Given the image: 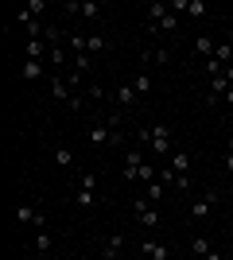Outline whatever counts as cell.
Listing matches in <instances>:
<instances>
[{
  "label": "cell",
  "instance_id": "obj_33",
  "mask_svg": "<svg viewBox=\"0 0 233 260\" xmlns=\"http://www.w3.org/2000/svg\"><path fill=\"white\" fill-rule=\"evenodd\" d=\"M136 144H152V128H136Z\"/></svg>",
  "mask_w": 233,
  "mask_h": 260
},
{
  "label": "cell",
  "instance_id": "obj_26",
  "mask_svg": "<svg viewBox=\"0 0 233 260\" xmlns=\"http://www.w3.org/2000/svg\"><path fill=\"white\" fill-rule=\"evenodd\" d=\"M190 252H194V256H206V252H210V241H206V237H194V241H190Z\"/></svg>",
  "mask_w": 233,
  "mask_h": 260
},
{
  "label": "cell",
  "instance_id": "obj_35",
  "mask_svg": "<svg viewBox=\"0 0 233 260\" xmlns=\"http://www.w3.org/2000/svg\"><path fill=\"white\" fill-rule=\"evenodd\" d=\"M225 171L233 175V152H225Z\"/></svg>",
  "mask_w": 233,
  "mask_h": 260
},
{
  "label": "cell",
  "instance_id": "obj_9",
  "mask_svg": "<svg viewBox=\"0 0 233 260\" xmlns=\"http://www.w3.org/2000/svg\"><path fill=\"white\" fill-rule=\"evenodd\" d=\"M70 16H86V20H101V8L93 4V0H86V4H66Z\"/></svg>",
  "mask_w": 233,
  "mask_h": 260
},
{
  "label": "cell",
  "instance_id": "obj_31",
  "mask_svg": "<svg viewBox=\"0 0 233 260\" xmlns=\"http://www.w3.org/2000/svg\"><path fill=\"white\" fill-rule=\"evenodd\" d=\"M101 93H105V89H101V82H93V86L86 89V98H89V101H101Z\"/></svg>",
  "mask_w": 233,
  "mask_h": 260
},
{
  "label": "cell",
  "instance_id": "obj_6",
  "mask_svg": "<svg viewBox=\"0 0 233 260\" xmlns=\"http://www.w3.org/2000/svg\"><path fill=\"white\" fill-rule=\"evenodd\" d=\"M140 167H144V152H140V148H128V152H124V179H128V183H132V179H140Z\"/></svg>",
  "mask_w": 233,
  "mask_h": 260
},
{
  "label": "cell",
  "instance_id": "obj_24",
  "mask_svg": "<svg viewBox=\"0 0 233 260\" xmlns=\"http://www.w3.org/2000/svg\"><path fill=\"white\" fill-rule=\"evenodd\" d=\"M187 16H194V20H202V16H210V8H206L202 0H190V4H187Z\"/></svg>",
  "mask_w": 233,
  "mask_h": 260
},
{
  "label": "cell",
  "instance_id": "obj_3",
  "mask_svg": "<svg viewBox=\"0 0 233 260\" xmlns=\"http://www.w3.org/2000/svg\"><path fill=\"white\" fill-rule=\"evenodd\" d=\"M218 190H206L202 198H194V206H190V221H206V217L214 214V206H218Z\"/></svg>",
  "mask_w": 233,
  "mask_h": 260
},
{
  "label": "cell",
  "instance_id": "obj_14",
  "mask_svg": "<svg viewBox=\"0 0 233 260\" xmlns=\"http://www.w3.org/2000/svg\"><path fill=\"white\" fill-rule=\"evenodd\" d=\"M55 163L58 167H74V148H70V144H55Z\"/></svg>",
  "mask_w": 233,
  "mask_h": 260
},
{
  "label": "cell",
  "instance_id": "obj_32",
  "mask_svg": "<svg viewBox=\"0 0 233 260\" xmlns=\"http://www.w3.org/2000/svg\"><path fill=\"white\" fill-rule=\"evenodd\" d=\"M27 12H31V16H39V12H47V4H43V0H27Z\"/></svg>",
  "mask_w": 233,
  "mask_h": 260
},
{
  "label": "cell",
  "instance_id": "obj_13",
  "mask_svg": "<svg viewBox=\"0 0 233 260\" xmlns=\"http://www.w3.org/2000/svg\"><path fill=\"white\" fill-rule=\"evenodd\" d=\"M74 206L78 210H93V206H97V194L86 190V186H78V190H74Z\"/></svg>",
  "mask_w": 233,
  "mask_h": 260
},
{
  "label": "cell",
  "instance_id": "obj_18",
  "mask_svg": "<svg viewBox=\"0 0 233 260\" xmlns=\"http://www.w3.org/2000/svg\"><path fill=\"white\" fill-rule=\"evenodd\" d=\"M132 89L140 93V98H148V93H152V74H136L132 78Z\"/></svg>",
  "mask_w": 233,
  "mask_h": 260
},
{
  "label": "cell",
  "instance_id": "obj_22",
  "mask_svg": "<svg viewBox=\"0 0 233 260\" xmlns=\"http://www.w3.org/2000/svg\"><path fill=\"white\" fill-rule=\"evenodd\" d=\"M74 70L78 74H89L93 70V54H74Z\"/></svg>",
  "mask_w": 233,
  "mask_h": 260
},
{
  "label": "cell",
  "instance_id": "obj_30",
  "mask_svg": "<svg viewBox=\"0 0 233 260\" xmlns=\"http://www.w3.org/2000/svg\"><path fill=\"white\" fill-rule=\"evenodd\" d=\"M78 186H86V190H93V186H97V171H86L82 179H78Z\"/></svg>",
  "mask_w": 233,
  "mask_h": 260
},
{
  "label": "cell",
  "instance_id": "obj_21",
  "mask_svg": "<svg viewBox=\"0 0 233 260\" xmlns=\"http://www.w3.org/2000/svg\"><path fill=\"white\" fill-rule=\"evenodd\" d=\"M214 58H218V62H222V66H233V47H229V43H218V51H214Z\"/></svg>",
  "mask_w": 233,
  "mask_h": 260
},
{
  "label": "cell",
  "instance_id": "obj_39",
  "mask_svg": "<svg viewBox=\"0 0 233 260\" xmlns=\"http://www.w3.org/2000/svg\"><path fill=\"white\" fill-rule=\"evenodd\" d=\"M225 152H233V136H225Z\"/></svg>",
  "mask_w": 233,
  "mask_h": 260
},
{
  "label": "cell",
  "instance_id": "obj_4",
  "mask_svg": "<svg viewBox=\"0 0 233 260\" xmlns=\"http://www.w3.org/2000/svg\"><path fill=\"white\" fill-rule=\"evenodd\" d=\"M16 221H20V225L47 229V214H43V210H35L31 202H20V206H16Z\"/></svg>",
  "mask_w": 233,
  "mask_h": 260
},
{
  "label": "cell",
  "instance_id": "obj_38",
  "mask_svg": "<svg viewBox=\"0 0 233 260\" xmlns=\"http://www.w3.org/2000/svg\"><path fill=\"white\" fill-rule=\"evenodd\" d=\"M225 105H233V86H229V89H225Z\"/></svg>",
  "mask_w": 233,
  "mask_h": 260
},
{
  "label": "cell",
  "instance_id": "obj_34",
  "mask_svg": "<svg viewBox=\"0 0 233 260\" xmlns=\"http://www.w3.org/2000/svg\"><path fill=\"white\" fill-rule=\"evenodd\" d=\"M62 78L70 82V89H78V86H82V74H78V70H70V74H62Z\"/></svg>",
  "mask_w": 233,
  "mask_h": 260
},
{
  "label": "cell",
  "instance_id": "obj_16",
  "mask_svg": "<svg viewBox=\"0 0 233 260\" xmlns=\"http://www.w3.org/2000/svg\"><path fill=\"white\" fill-rule=\"evenodd\" d=\"M136 101H140V93H136L132 86H121V89H117V105H121V109L136 105Z\"/></svg>",
  "mask_w": 233,
  "mask_h": 260
},
{
  "label": "cell",
  "instance_id": "obj_29",
  "mask_svg": "<svg viewBox=\"0 0 233 260\" xmlns=\"http://www.w3.org/2000/svg\"><path fill=\"white\" fill-rule=\"evenodd\" d=\"M155 179H159V183H163V186H167V183L175 186V179H179V175L171 171V167H159V175H155Z\"/></svg>",
  "mask_w": 233,
  "mask_h": 260
},
{
  "label": "cell",
  "instance_id": "obj_25",
  "mask_svg": "<svg viewBox=\"0 0 233 260\" xmlns=\"http://www.w3.org/2000/svg\"><path fill=\"white\" fill-rule=\"evenodd\" d=\"M148 58H155V62H171V51H167V47H148Z\"/></svg>",
  "mask_w": 233,
  "mask_h": 260
},
{
  "label": "cell",
  "instance_id": "obj_10",
  "mask_svg": "<svg viewBox=\"0 0 233 260\" xmlns=\"http://www.w3.org/2000/svg\"><path fill=\"white\" fill-rule=\"evenodd\" d=\"M167 167H171L175 175H187V171H190V155L183 152V148H179V152H171V155H167Z\"/></svg>",
  "mask_w": 233,
  "mask_h": 260
},
{
  "label": "cell",
  "instance_id": "obj_5",
  "mask_svg": "<svg viewBox=\"0 0 233 260\" xmlns=\"http://www.w3.org/2000/svg\"><path fill=\"white\" fill-rule=\"evenodd\" d=\"M155 155H171V128L167 124H152V144H148Z\"/></svg>",
  "mask_w": 233,
  "mask_h": 260
},
{
  "label": "cell",
  "instance_id": "obj_23",
  "mask_svg": "<svg viewBox=\"0 0 233 260\" xmlns=\"http://www.w3.org/2000/svg\"><path fill=\"white\" fill-rule=\"evenodd\" d=\"M51 245H55V241H51V233H47V229H39V237H35V249H39V256H47V252H51Z\"/></svg>",
  "mask_w": 233,
  "mask_h": 260
},
{
  "label": "cell",
  "instance_id": "obj_1",
  "mask_svg": "<svg viewBox=\"0 0 233 260\" xmlns=\"http://www.w3.org/2000/svg\"><path fill=\"white\" fill-rule=\"evenodd\" d=\"M86 140H89V148H101V144H121L124 136H121V132H117V128H109L105 120H97V124H89Z\"/></svg>",
  "mask_w": 233,
  "mask_h": 260
},
{
  "label": "cell",
  "instance_id": "obj_28",
  "mask_svg": "<svg viewBox=\"0 0 233 260\" xmlns=\"http://www.w3.org/2000/svg\"><path fill=\"white\" fill-rule=\"evenodd\" d=\"M86 101H89L86 93H74V98L66 101V109H70V113H82V109H86Z\"/></svg>",
  "mask_w": 233,
  "mask_h": 260
},
{
  "label": "cell",
  "instance_id": "obj_11",
  "mask_svg": "<svg viewBox=\"0 0 233 260\" xmlns=\"http://www.w3.org/2000/svg\"><path fill=\"white\" fill-rule=\"evenodd\" d=\"M140 252H144V256H152V260H171V249H167V245H159V241H144V245H140Z\"/></svg>",
  "mask_w": 233,
  "mask_h": 260
},
{
  "label": "cell",
  "instance_id": "obj_36",
  "mask_svg": "<svg viewBox=\"0 0 233 260\" xmlns=\"http://www.w3.org/2000/svg\"><path fill=\"white\" fill-rule=\"evenodd\" d=\"M202 260H222V252H214V249H210V252H206Z\"/></svg>",
  "mask_w": 233,
  "mask_h": 260
},
{
  "label": "cell",
  "instance_id": "obj_7",
  "mask_svg": "<svg viewBox=\"0 0 233 260\" xmlns=\"http://www.w3.org/2000/svg\"><path fill=\"white\" fill-rule=\"evenodd\" d=\"M47 82H51V98H55V101H62V105H66V101L74 98V93H70V86H66V78H62V74H47Z\"/></svg>",
  "mask_w": 233,
  "mask_h": 260
},
{
  "label": "cell",
  "instance_id": "obj_19",
  "mask_svg": "<svg viewBox=\"0 0 233 260\" xmlns=\"http://www.w3.org/2000/svg\"><path fill=\"white\" fill-rule=\"evenodd\" d=\"M66 47H70V54H86V35L70 31V35H66Z\"/></svg>",
  "mask_w": 233,
  "mask_h": 260
},
{
  "label": "cell",
  "instance_id": "obj_2",
  "mask_svg": "<svg viewBox=\"0 0 233 260\" xmlns=\"http://www.w3.org/2000/svg\"><path fill=\"white\" fill-rule=\"evenodd\" d=\"M132 214H136V221H140V225L144 229H152V225H159V210L152 206V198H132Z\"/></svg>",
  "mask_w": 233,
  "mask_h": 260
},
{
  "label": "cell",
  "instance_id": "obj_15",
  "mask_svg": "<svg viewBox=\"0 0 233 260\" xmlns=\"http://www.w3.org/2000/svg\"><path fill=\"white\" fill-rule=\"evenodd\" d=\"M51 51V43L47 39H27V58H35V62H43V54Z\"/></svg>",
  "mask_w": 233,
  "mask_h": 260
},
{
  "label": "cell",
  "instance_id": "obj_12",
  "mask_svg": "<svg viewBox=\"0 0 233 260\" xmlns=\"http://www.w3.org/2000/svg\"><path fill=\"white\" fill-rule=\"evenodd\" d=\"M20 78H23V82H39V78H43V62H35V58H23Z\"/></svg>",
  "mask_w": 233,
  "mask_h": 260
},
{
  "label": "cell",
  "instance_id": "obj_8",
  "mask_svg": "<svg viewBox=\"0 0 233 260\" xmlns=\"http://www.w3.org/2000/svg\"><path fill=\"white\" fill-rule=\"evenodd\" d=\"M124 249V233H109V241H105V249H101V260H117Z\"/></svg>",
  "mask_w": 233,
  "mask_h": 260
},
{
  "label": "cell",
  "instance_id": "obj_27",
  "mask_svg": "<svg viewBox=\"0 0 233 260\" xmlns=\"http://www.w3.org/2000/svg\"><path fill=\"white\" fill-rule=\"evenodd\" d=\"M144 194L152 198V202H155V198H163V183H159V179H152V183L144 186Z\"/></svg>",
  "mask_w": 233,
  "mask_h": 260
},
{
  "label": "cell",
  "instance_id": "obj_37",
  "mask_svg": "<svg viewBox=\"0 0 233 260\" xmlns=\"http://www.w3.org/2000/svg\"><path fill=\"white\" fill-rule=\"evenodd\" d=\"M225 82H229V86H233V66H225Z\"/></svg>",
  "mask_w": 233,
  "mask_h": 260
},
{
  "label": "cell",
  "instance_id": "obj_20",
  "mask_svg": "<svg viewBox=\"0 0 233 260\" xmlns=\"http://www.w3.org/2000/svg\"><path fill=\"white\" fill-rule=\"evenodd\" d=\"M101 51H109V43L101 35H86V54H101Z\"/></svg>",
  "mask_w": 233,
  "mask_h": 260
},
{
  "label": "cell",
  "instance_id": "obj_17",
  "mask_svg": "<svg viewBox=\"0 0 233 260\" xmlns=\"http://www.w3.org/2000/svg\"><path fill=\"white\" fill-rule=\"evenodd\" d=\"M194 51H198V54H206V58H214V51H218V43H214L210 35H198V39H194Z\"/></svg>",
  "mask_w": 233,
  "mask_h": 260
}]
</instances>
